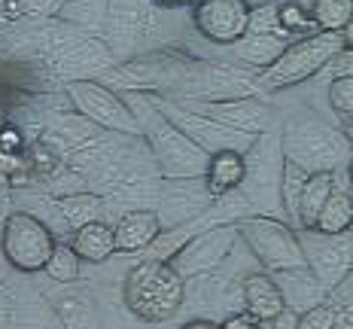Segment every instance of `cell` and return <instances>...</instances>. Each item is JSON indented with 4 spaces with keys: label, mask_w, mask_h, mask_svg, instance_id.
Here are the masks:
<instances>
[{
    "label": "cell",
    "mask_w": 353,
    "mask_h": 329,
    "mask_svg": "<svg viewBox=\"0 0 353 329\" xmlns=\"http://www.w3.org/2000/svg\"><path fill=\"white\" fill-rule=\"evenodd\" d=\"M125 308L143 323H165L186 302V281L174 262L146 259L125 275Z\"/></svg>",
    "instance_id": "cell-1"
},
{
    "label": "cell",
    "mask_w": 353,
    "mask_h": 329,
    "mask_svg": "<svg viewBox=\"0 0 353 329\" xmlns=\"http://www.w3.org/2000/svg\"><path fill=\"white\" fill-rule=\"evenodd\" d=\"M344 43L341 34H329V31H317L292 40L283 49V55L262 73L259 86L265 92H283V89H296V86L314 79L317 73L326 68H332V61L341 55Z\"/></svg>",
    "instance_id": "cell-2"
},
{
    "label": "cell",
    "mask_w": 353,
    "mask_h": 329,
    "mask_svg": "<svg viewBox=\"0 0 353 329\" xmlns=\"http://www.w3.org/2000/svg\"><path fill=\"white\" fill-rule=\"evenodd\" d=\"M353 146L344 131L332 128L317 116H299L283 131V159L301 165L305 171H335L338 162H350Z\"/></svg>",
    "instance_id": "cell-3"
},
{
    "label": "cell",
    "mask_w": 353,
    "mask_h": 329,
    "mask_svg": "<svg viewBox=\"0 0 353 329\" xmlns=\"http://www.w3.org/2000/svg\"><path fill=\"white\" fill-rule=\"evenodd\" d=\"M238 235L250 247V253L259 259L262 272L283 275L292 268H307L305 241L296 235L292 226L274 217H241L238 219Z\"/></svg>",
    "instance_id": "cell-4"
},
{
    "label": "cell",
    "mask_w": 353,
    "mask_h": 329,
    "mask_svg": "<svg viewBox=\"0 0 353 329\" xmlns=\"http://www.w3.org/2000/svg\"><path fill=\"white\" fill-rule=\"evenodd\" d=\"M55 247H58V241L52 235V229H49L43 219H37L34 214H25V210L10 214L3 229H0V250H3V259L25 275L46 272Z\"/></svg>",
    "instance_id": "cell-5"
},
{
    "label": "cell",
    "mask_w": 353,
    "mask_h": 329,
    "mask_svg": "<svg viewBox=\"0 0 353 329\" xmlns=\"http://www.w3.org/2000/svg\"><path fill=\"white\" fill-rule=\"evenodd\" d=\"M253 10L247 0H208L192 10L195 31L213 46H238L250 31Z\"/></svg>",
    "instance_id": "cell-6"
},
{
    "label": "cell",
    "mask_w": 353,
    "mask_h": 329,
    "mask_svg": "<svg viewBox=\"0 0 353 329\" xmlns=\"http://www.w3.org/2000/svg\"><path fill=\"white\" fill-rule=\"evenodd\" d=\"M150 143L156 150L165 174H174V177H204V171H208L210 156L186 131L176 128L174 122L159 119L156 131H150Z\"/></svg>",
    "instance_id": "cell-7"
},
{
    "label": "cell",
    "mask_w": 353,
    "mask_h": 329,
    "mask_svg": "<svg viewBox=\"0 0 353 329\" xmlns=\"http://www.w3.org/2000/svg\"><path fill=\"white\" fill-rule=\"evenodd\" d=\"M70 98L79 107V113H85L92 122L104 128H116V131H141V122L131 113V107L125 104L116 92L104 89L101 83H73L70 86Z\"/></svg>",
    "instance_id": "cell-8"
},
{
    "label": "cell",
    "mask_w": 353,
    "mask_h": 329,
    "mask_svg": "<svg viewBox=\"0 0 353 329\" xmlns=\"http://www.w3.org/2000/svg\"><path fill=\"white\" fill-rule=\"evenodd\" d=\"M241 296H244L247 314L253 320H259V323H274L290 308L281 290V281L271 272H250L244 283H241Z\"/></svg>",
    "instance_id": "cell-9"
},
{
    "label": "cell",
    "mask_w": 353,
    "mask_h": 329,
    "mask_svg": "<svg viewBox=\"0 0 353 329\" xmlns=\"http://www.w3.org/2000/svg\"><path fill=\"white\" fill-rule=\"evenodd\" d=\"M234 232L238 226H225V229H213V232H204L198 241L186 247L180 253V262H176V272L180 275H198V272H208L213 268L219 259H225V253L232 250V241H234Z\"/></svg>",
    "instance_id": "cell-10"
},
{
    "label": "cell",
    "mask_w": 353,
    "mask_h": 329,
    "mask_svg": "<svg viewBox=\"0 0 353 329\" xmlns=\"http://www.w3.org/2000/svg\"><path fill=\"white\" fill-rule=\"evenodd\" d=\"M247 180V159L238 150H223L213 152L208 171H204V189L210 199H223V195L241 189Z\"/></svg>",
    "instance_id": "cell-11"
},
{
    "label": "cell",
    "mask_w": 353,
    "mask_h": 329,
    "mask_svg": "<svg viewBox=\"0 0 353 329\" xmlns=\"http://www.w3.org/2000/svg\"><path fill=\"white\" fill-rule=\"evenodd\" d=\"M113 229H116V250L137 253L161 235V217L156 210H128Z\"/></svg>",
    "instance_id": "cell-12"
},
{
    "label": "cell",
    "mask_w": 353,
    "mask_h": 329,
    "mask_svg": "<svg viewBox=\"0 0 353 329\" xmlns=\"http://www.w3.org/2000/svg\"><path fill=\"white\" fill-rule=\"evenodd\" d=\"M70 247L83 262H107L116 253V229L101 219H88L70 235Z\"/></svg>",
    "instance_id": "cell-13"
},
{
    "label": "cell",
    "mask_w": 353,
    "mask_h": 329,
    "mask_svg": "<svg viewBox=\"0 0 353 329\" xmlns=\"http://www.w3.org/2000/svg\"><path fill=\"white\" fill-rule=\"evenodd\" d=\"M208 116L219 119L223 126H229L234 131H244V134H256V131L265 128L268 116H265V107H259L250 98H238V101H216L204 110Z\"/></svg>",
    "instance_id": "cell-14"
},
{
    "label": "cell",
    "mask_w": 353,
    "mask_h": 329,
    "mask_svg": "<svg viewBox=\"0 0 353 329\" xmlns=\"http://www.w3.org/2000/svg\"><path fill=\"white\" fill-rule=\"evenodd\" d=\"M335 189H338L335 171H317V174L307 177L305 189H301V199H299V210H296V219H299L301 229H307V232L314 229L323 204L329 201V195H332Z\"/></svg>",
    "instance_id": "cell-15"
},
{
    "label": "cell",
    "mask_w": 353,
    "mask_h": 329,
    "mask_svg": "<svg viewBox=\"0 0 353 329\" xmlns=\"http://www.w3.org/2000/svg\"><path fill=\"white\" fill-rule=\"evenodd\" d=\"M350 229H353V192L338 186L335 192L329 195V201L323 204V210H320L311 232L326 235V238H341V235H347Z\"/></svg>",
    "instance_id": "cell-16"
},
{
    "label": "cell",
    "mask_w": 353,
    "mask_h": 329,
    "mask_svg": "<svg viewBox=\"0 0 353 329\" xmlns=\"http://www.w3.org/2000/svg\"><path fill=\"white\" fill-rule=\"evenodd\" d=\"M311 16L320 31L341 34L353 19V0H311Z\"/></svg>",
    "instance_id": "cell-17"
},
{
    "label": "cell",
    "mask_w": 353,
    "mask_h": 329,
    "mask_svg": "<svg viewBox=\"0 0 353 329\" xmlns=\"http://www.w3.org/2000/svg\"><path fill=\"white\" fill-rule=\"evenodd\" d=\"M277 25L286 37H307L320 31L311 16V6H301L299 0H286V3L277 6Z\"/></svg>",
    "instance_id": "cell-18"
},
{
    "label": "cell",
    "mask_w": 353,
    "mask_h": 329,
    "mask_svg": "<svg viewBox=\"0 0 353 329\" xmlns=\"http://www.w3.org/2000/svg\"><path fill=\"white\" fill-rule=\"evenodd\" d=\"M307 177H311V171H305L301 165L290 162V159H283V171H281V199H283V208H286V214H290V217H296L301 189H305Z\"/></svg>",
    "instance_id": "cell-19"
},
{
    "label": "cell",
    "mask_w": 353,
    "mask_h": 329,
    "mask_svg": "<svg viewBox=\"0 0 353 329\" xmlns=\"http://www.w3.org/2000/svg\"><path fill=\"white\" fill-rule=\"evenodd\" d=\"M79 266H83V259L73 253V247L70 244H58L52 259H49V266H46V275L52 277V281H58V283H73L79 277Z\"/></svg>",
    "instance_id": "cell-20"
},
{
    "label": "cell",
    "mask_w": 353,
    "mask_h": 329,
    "mask_svg": "<svg viewBox=\"0 0 353 329\" xmlns=\"http://www.w3.org/2000/svg\"><path fill=\"white\" fill-rule=\"evenodd\" d=\"M329 104L338 116H344V119H353V77H332V83H329Z\"/></svg>",
    "instance_id": "cell-21"
},
{
    "label": "cell",
    "mask_w": 353,
    "mask_h": 329,
    "mask_svg": "<svg viewBox=\"0 0 353 329\" xmlns=\"http://www.w3.org/2000/svg\"><path fill=\"white\" fill-rule=\"evenodd\" d=\"M335 326H338L335 308L326 305V302H320V305H314V308L301 311L292 329H335Z\"/></svg>",
    "instance_id": "cell-22"
},
{
    "label": "cell",
    "mask_w": 353,
    "mask_h": 329,
    "mask_svg": "<svg viewBox=\"0 0 353 329\" xmlns=\"http://www.w3.org/2000/svg\"><path fill=\"white\" fill-rule=\"evenodd\" d=\"M0 152H21V131L6 126L0 131Z\"/></svg>",
    "instance_id": "cell-23"
},
{
    "label": "cell",
    "mask_w": 353,
    "mask_h": 329,
    "mask_svg": "<svg viewBox=\"0 0 353 329\" xmlns=\"http://www.w3.org/2000/svg\"><path fill=\"white\" fill-rule=\"evenodd\" d=\"M265 323L259 320H253L250 314H232V317L223 320V329H262Z\"/></svg>",
    "instance_id": "cell-24"
},
{
    "label": "cell",
    "mask_w": 353,
    "mask_h": 329,
    "mask_svg": "<svg viewBox=\"0 0 353 329\" xmlns=\"http://www.w3.org/2000/svg\"><path fill=\"white\" fill-rule=\"evenodd\" d=\"M332 70H335V77H344V73L353 77V52L350 49H341V55L332 61Z\"/></svg>",
    "instance_id": "cell-25"
},
{
    "label": "cell",
    "mask_w": 353,
    "mask_h": 329,
    "mask_svg": "<svg viewBox=\"0 0 353 329\" xmlns=\"http://www.w3.org/2000/svg\"><path fill=\"white\" fill-rule=\"evenodd\" d=\"M180 329H223V323H213V320H189Z\"/></svg>",
    "instance_id": "cell-26"
},
{
    "label": "cell",
    "mask_w": 353,
    "mask_h": 329,
    "mask_svg": "<svg viewBox=\"0 0 353 329\" xmlns=\"http://www.w3.org/2000/svg\"><path fill=\"white\" fill-rule=\"evenodd\" d=\"M341 43H344V49H350V52H353V19L347 21V28L341 31Z\"/></svg>",
    "instance_id": "cell-27"
},
{
    "label": "cell",
    "mask_w": 353,
    "mask_h": 329,
    "mask_svg": "<svg viewBox=\"0 0 353 329\" xmlns=\"http://www.w3.org/2000/svg\"><path fill=\"white\" fill-rule=\"evenodd\" d=\"M159 6H165V10H176V6H186L189 0H156Z\"/></svg>",
    "instance_id": "cell-28"
},
{
    "label": "cell",
    "mask_w": 353,
    "mask_h": 329,
    "mask_svg": "<svg viewBox=\"0 0 353 329\" xmlns=\"http://www.w3.org/2000/svg\"><path fill=\"white\" fill-rule=\"evenodd\" d=\"M347 177H350V186H353V156H350V162H347Z\"/></svg>",
    "instance_id": "cell-29"
},
{
    "label": "cell",
    "mask_w": 353,
    "mask_h": 329,
    "mask_svg": "<svg viewBox=\"0 0 353 329\" xmlns=\"http://www.w3.org/2000/svg\"><path fill=\"white\" fill-rule=\"evenodd\" d=\"M201 3H208V0H189V6H192V10H195V6H201Z\"/></svg>",
    "instance_id": "cell-30"
}]
</instances>
